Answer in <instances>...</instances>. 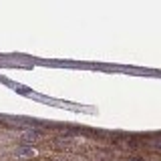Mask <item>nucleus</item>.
<instances>
[{"instance_id":"20e7f679","label":"nucleus","mask_w":161,"mask_h":161,"mask_svg":"<svg viewBox=\"0 0 161 161\" xmlns=\"http://www.w3.org/2000/svg\"><path fill=\"white\" fill-rule=\"evenodd\" d=\"M133 161H137V159H133Z\"/></svg>"},{"instance_id":"7ed1b4c3","label":"nucleus","mask_w":161,"mask_h":161,"mask_svg":"<svg viewBox=\"0 0 161 161\" xmlns=\"http://www.w3.org/2000/svg\"><path fill=\"white\" fill-rule=\"evenodd\" d=\"M157 147H161V141H159V143H157Z\"/></svg>"},{"instance_id":"f257e3e1","label":"nucleus","mask_w":161,"mask_h":161,"mask_svg":"<svg viewBox=\"0 0 161 161\" xmlns=\"http://www.w3.org/2000/svg\"><path fill=\"white\" fill-rule=\"evenodd\" d=\"M16 155H18V157H32V155H34V149L32 147H20L16 151Z\"/></svg>"},{"instance_id":"f03ea898","label":"nucleus","mask_w":161,"mask_h":161,"mask_svg":"<svg viewBox=\"0 0 161 161\" xmlns=\"http://www.w3.org/2000/svg\"><path fill=\"white\" fill-rule=\"evenodd\" d=\"M22 139H24V141H32V139H36V131H26V133L22 135Z\"/></svg>"}]
</instances>
